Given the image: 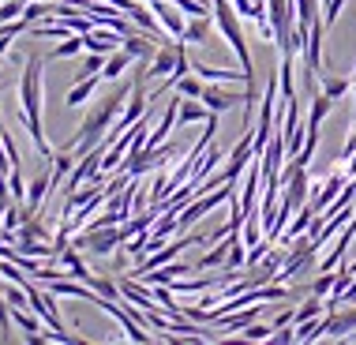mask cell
<instances>
[{
  "label": "cell",
  "instance_id": "obj_1",
  "mask_svg": "<svg viewBox=\"0 0 356 345\" xmlns=\"http://www.w3.org/2000/svg\"><path fill=\"white\" fill-rule=\"evenodd\" d=\"M128 98H131V86H128V83H120L113 94H105V98L94 105L90 113H86V120L79 124V131H75L68 143H64V150H68V154H75V158L86 154V150H94V147L105 139V131L113 128V120L120 117V109L128 105Z\"/></svg>",
  "mask_w": 356,
  "mask_h": 345
},
{
  "label": "cell",
  "instance_id": "obj_2",
  "mask_svg": "<svg viewBox=\"0 0 356 345\" xmlns=\"http://www.w3.org/2000/svg\"><path fill=\"white\" fill-rule=\"evenodd\" d=\"M42 56H26L23 61V79H19V105H23V128L31 131L34 139V150L42 154V161L53 158V147L45 139V128H42Z\"/></svg>",
  "mask_w": 356,
  "mask_h": 345
},
{
  "label": "cell",
  "instance_id": "obj_3",
  "mask_svg": "<svg viewBox=\"0 0 356 345\" xmlns=\"http://www.w3.org/2000/svg\"><path fill=\"white\" fill-rule=\"evenodd\" d=\"M214 26L225 34L229 49L240 56V72L255 83V64H252V49H248V38H244V26H240V12L233 8V0H214Z\"/></svg>",
  "mask_w": 356,
  "mask_h": 345
},
{
  "label": "cell",
  "instance_id": "obj_4",
  "mask_svg": "<svg viewBox=\"0 0 356 345\" xmlns=\"http://www.w3.org/2000/svg\"><path fill=\"white\" fill-rule=\"evenodd\" d=\"M124 241H128V236H124V229H120V225H102V229H90V225H86L83 233H75V236H72V244H75V248H86V252H94V255H109V252H117Z\"/></svg>",
  "mask_w": 356,
  "mask_h": 345
},
{
  "label": "cell",
  "instance_id": "obj_5",
  "mask_svg": "<svg viewBox=\"0 0 356 345\" xmlns=\"http://www.w3.org/2000/svg\"><path fill=\"white\" fill-rule=\"evenodd\" d=\"M252 143H255V128H244V139L233 147V154H229L225 169H221V180H225V184H236V180L244 177L248 161L255 158V154H252Z\"/></svg>",
  "mask_w": 356,
  "mask_h": 345
},
{
  "label": "cell",
  "instance_id": "obj_6",
  "mask_svg": "<svg viewBox=\"0 0 356 345\" xmlns=\"http://www.w3.org/2000/svg\"><path fill=\"white\" fill-rule=\"evenodd\" d=\"M120 42H124V34L109 31V26H94V31L83 34V49H86V53H102V56L117 53Z\"/></svg>",
  "mask_w": 356,
  "mask_h": 345
},
{
  "label": "cell",
  "instance_id": "obj_7",
  "mask_svg": "<svg viewBox=\"0 0 356 345\" xmlns=\"http://www.w3.org/2000/svg\"><path fill=\"white\" fill-rule=\"evenodd\" d=\"M120 49L131 56V61H154V53H158V38H150L147 31H128L120 42Z\"/></svg>",
  "mask_w": 356,
  "mask_h": 345
},
{
  "label": "cell",
  "instance_id": "obj_8",
  "mask_svg": "<svg viewBox=\"0 0 356 345\" xmlns=\"http://www.w3.org/2000/svg\"><path fill=\"white\" fill-rule=\"evenodd\" d=\"M154 15H158V23H161V31H165L169 38H184V15H180V8L172 4V0H154Z\"/></svg>",
  "mask_w": 356,
  "mask_h": 345
},
{
  "label": "cell",
  "instance_id": "obj_9",
  "mask_svg": "<svg viewBox=\"0 0 356 345\" xmlns=\"http://www.w3.org/2000/svg\"><path fill=\"white\" fill-rule=\"evenodd\" d=\"M345 184H349V172L334 169L330 177H326V184H323V188H315V199H312V210H315V214H323V210L341 195V188H345Z\"/></svg>",
  "mask_w": 356,
  "mask_h": 345
},
{
  "label": "cell",
  "instance_id": "obj_10",
  "mask_svg": "<svg viewBox=\"0 0 356 345\" xmlns=\"http://www.w3.org/2000/svg\"><path fill=\"white\" fill-rule=\"evenodd\" d=\"M203 105H207L210 113H225V109H236V105H244V94L221 90L218 83H207V86H203Z\"/></svg>",
  "mask_w": 356,
  "mask_h": 345
},
{
  "label": "cell",
  "instance_id": "obj_11",
  "mask_svg": "<svg viewBox=\"0 0 356 345\" xmlns=\"http://www.w3.org/2000/svg\"><path fill=\"white\" fill-rule=\"evenodd\" d=\"M45 195H49V172H38V177L26 184V203H23V218H31L42 210L45 203Z\"/></svg>",
  "mask_w": 356,
  "mask_h": 345
},
{
  "label": "cell",
  "instance_id": "obj_12",
  "mask_svg": "<svg viewBox=\"0 0 356 345\" xmlns=\"http://www.w3.org/2000/svg\"><path fill=\"white\" fill-rule=\"evenodd\" d=\"M210 26H214V15H191L180 42H184V45H203V42H210Z\"/></svg>",
  "mask_w": 356,
  "mask_h": 345
},
{
  "label": "cell",
  "instance_id": "obj_13",
  "mask_svg": "<svg viewBox=\"0 0 356 345\" xmlns=\"http://www.w3.org/2000/svg\"><path fill=\"white\" fill-rule=\"evenodd\" d=\"M207 117H210V109L203 105V98H184V94H180L177 124H199V120H207Z\"/></svg>",
  "mask_w": 356,
  "mask_h": 345
},
{
  "label": "cell",
  "instance_id": "obj_14",
  "mask_svg": "<svg viewBox=\"0 0 356 345\" xmlns=\"http://www.w3.org/2000/svg\"><path fill=\"white\" fill-rule=\"evenodd\" d=\"M98 90V75H86V79H75V86H68V98H64V105L68 109H79V105H86V98Z\"/></svg>",
  "mask_w": 356,
  "mask_h": 345
},
{
  "label": "cell",
  "instance_id": "obj_15",
  "mask_svg": "<svg viewBox=\"0 0 356 345\" xmlns=\"http://www.w3.org/2000/svg\"><path fill=\"white\" fill-rule=\"evenodd\" d=\"M330 109H334V98L326 90H315L312 94V113H307V128H323V120L330 117Z\"/></svg>",
  "mask_w": 356,
  "mask_h": 345
},
{
  "label": "cell",
  "instance_id": "obj_16",
  "mask_svg": "<svg viewBox=\"0 0 356 345\" xmlns=\"http://www.w3.org/2000/svg\"><path fill=\"white\" fill-rule=\"evenodd\" d=\"M229 244H233V236H221L218 248H210V252L199 259V271H214V266H225V259H229Z\"/></svg>",
  "mask_w": 356,
  "mask_h": 345
},
{
  "label": "cell",
  "instance_id": "obj_17",
  "mask_svg": "<svg viewBox=\"0 0 356 345\" xmlns=\"http://www.w3.org/2000/svg\"><path fill=\"white\" fill-rule=\"evenodd\" d=\"M128 64H136V61H131V56L124 53V49L109 53V56H105V64H102V79H113V83H117L120 75H124V68H128Z\"/></svg>",
  "mask_w": 356,
  "mask_h": 345
},
{
  "label": "cell",
  "instance_id": "obj_18",
  "mask_svg": "<svg viewBox=\"0 0 356 345\" xmlns=\"http://www.w3.org/2000/svg\"><path fill=\"white\" fill-rule=\"evenodd\" d=\"M79 53H83V34H68L60 45H53L45 61H68V56H79Z\"/></svg>",
  "mask_w": 356,
  "mask_h": 345
},
{
  "label": "cell",
  "instance_id": "obj_19",
  "mask_svg": "<svg viewBox=\"0 0 356 345\" xmlns=\"http://www.w3.org/2000/svg\"><path fill=\"white\" fill-rule=\"evenodd\" d=\"M86 285H90V289L98 293L102 300H124V296H120V285H117V278H98V274H90V282H86Z\"/></svg>",
  "mask_w": 356,
  "mask_h": 345
},
{
  "label": "cell",
  "instance_id": "obj_20",
  "mask_svg": "<svg viewBox=\"0 0 356 345\" xmlns=\"http://www.w3.org/2000/svg\"><path fill=\"white\" fill-rule=\"evenodd\" d=\"M326 334V315H315L307 323H296V342H315Z\"/></svg>",
  "mask_w": 356,
  "mask_h": 345
},
{
  "label": "cell",
  "instance_id": "obj_21",
  "mask_svg": "<svg viewBox=\"0 0 356 345\" xmlns=\"http://www.w3.org/2000/svg\"><path fill=\"white\" fill-rule=\"evenodd\" d=\"M203 79H199V75L195 72H188V75H180V79H177V86H172V90H177V94H184V98H203Z\"/></svg>",
  "mask_w": 356,
  "mask_h": 345
},
{
  "label": "cell",
  "instance_id": "obj_22",
  "mask_svg": "<svg viewBox=\"0 0 356 345\" xmlns=\"http://www.w3.org/2000/svg\"><path fill=\"white\" fill-rule=\"evenodd\" d=\"M31 31V23L26 19H8V23H0V53H8V45H12L15 34Z\"/></svg>",
  "mask_w": 356,
  "mask_h": 345
},
{
  "label": "cell",
  "instance_id": "obj_23",
  "mask_svg": "<svg viewBox=\"0 0 356 345\" xmlns=\"http://www.w3.org/2000/svg\"><path fill=\"white\" fill-rule=\"evenodd\" d=\"M323 308H326V296H307V300L296 308V323H307V319H315V315H323Z\"/></svg>",
  "mask_w": 356,
  "mask_h": 345
},
{
  "label": "cell",
  "instance_id": "obj_24",
  "mask_svg": "<svg viewBox=\"0 0 356 345\" xmlns=\"http://www.w3.org/2000/svg\"><path fill=\"white\" fill-rule=\"evenodd\" d=\"M323 90L330 94L334 102H338V98H345V94L353 90V79H341V75H330V79H323Z\"/></svg>",
  "mask_w": 356,
  "mask_h": 345
},
{
  "label": "cell",
  "instance_id": "obj_25",
  "mask_svg": "<svg viewBox=\"0 0 356 345\" xmlns=\"http://www.w3.org/2000/svg\"><path fill=\"white\" fill-rule=\"evenodd\" d=\"M240 334H244V342H270L274 327H270V323H259V319H255V323H248Z\"/></svg>",
  "mask_w": 356,
  "mask_h": 345
},
{
  "label": "cell",
  "instance_id": "obj_26",
  "mask_svg": "<svg viewBox=\"0 0 356 345\" xmlns=\"http://www.w3.org/2000/svg\"><path fill=\"white\" fill-rule=\"evenodd\" d=\"M0 334H4V338H12V304H8L4 293H0Z\"/></svg>",
  "mask_w": 356,
  "mask_h": 345
},
{
  "label": "cell",
  "instance_id": "obj_27",
  "mask_svg": "<svg viewBox=\"0 0 356 345\" xmlns=\"http://www.w3.org/2000/svg\"><path fill=\"white\" fill-rule=\"evenodd\" d=\"M330 289H334V271H323V274L312 282V293H315V296H330Z\"/></svg>",
  "mask_w": 356,
  "mask_h": 345
},
{
  "label": "cell",
  "instance_id": "obj_28",
  "mask_svg": "<svg viewBox=\"0 0 356 345\" xmlns=\"http://www.w3.org/2000/svg\"><path fill=\"white\" fill-rule=\"evenodd\" d=\"M4 296H8L12 308H31V296H26V289H23V285H15V282H12V289H8Z\"/></svg>",
  "mask_w": 356,
  "mask_h": 345
},
{
  "label": "cell",
  "instance_id": "obj_29",
  "mask_svg": "<svg viewBox=\"0 0 356 345\" xmlns=\"http://www.w3.org/2000/svg\"><path fill=\"white\" fill-rule=\"evenodd\" d=\"M8 19H23V0H4L0 4V23H8Z\"/></svg>",
  "mask_w": 356,
  "mask_h": 345
},
{
  "label": "cell",
  "instance_id": "obj_30",
  "mask_svg": "<svg viewBox=\"0 0 356 345\" xmlns=\"http://www.w3.org/2000/svg\"><path fill=\"white\" fill-rule=\"evenodd\" d=\"M326 15H323V23H326V31H330V26H334V19H338L341 15V8H345V0H326Z\"/></svg>",
  "mask_w": 356,
  "mask_h": 345
},
{
  "label": "cell",
  "instance_id": "obj_31",
  "mask_svg": "<svg viewBox=\"0 0 356 345\" xmlns=\"http://www.w3.org/2000/svg\"><path fill=\"white\" fill-rule=\"evenodd\" d=\"M105 4H113V8H120V12H128V8L136 4V0H105Z\"/></svg>",
  "mask_w": 356,
  "mask_h": 345
},
{
  "label": "cell",
  "instance_id": "obj_32",
  "mask_svg": "<svg viewBox=\"0 0 356 345\" xmlns=\"http://www.w3.org/2000/svg\"><path fill=\"white\" fill-rule=\"evenodd\" d=\"M353 128H356V72H353Z\"/></svg>",
  "mask_w": 356,
  "mask_h": 345
},
{
  "label": "cell",
  "instance_id": "obj_33",
  "mask_svg": "<svg viewBox=\"0 0 356 345\" xmlns=\"http://www.w3.org/2000/svg\"><path fill=\"white\" fill-rule=\"evenodd\" d=\"M252 4H255V8H266V0H252Z\"/></svg>",
  "mask_w": 356,
  "mask_h": 345
},
{
  "label": "cell",
  "instance_id": "obj_34",
  "mask_svg": "<svg viewBox=\"0 0 356 345\" xmlns=\"http://www.w3.org/2000/svg\"><path fill=\"white\" fill-rule=\"evenodd\" d=\"M0 61H4V53H0Z\"/></svg>",
  "mask_w": 356,
  "mask_h": 345
}]
</instances>
